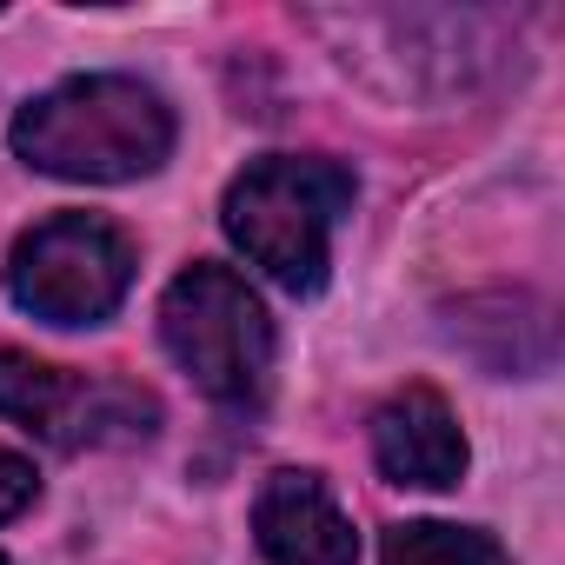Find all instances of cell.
<instances>
[{"instance_id":"cell-10","label":"cell","mask_w":565,"mask_h":565,"mask_svg":"<svg viewBox=\"0 0 565 565\" xmlns=\"http://www.w3.org/2000/svg\"><path fill=\"white\" fill-rule=\"evenodd\" d=\"M0 565H14V558H8V552H0Z\"/></svg>"},{"instance_id":"cell-3","label":"cell","mask_w":565,"mask_h":565,"mask_svg":"<svg viewBox=\"0 0 565 565\" xmlns=\"http://www.w3.org/2000/svg\"><path fill=\"white\" fill-rule=\"evenodd\" d=\"M160 340L173 366L220 406H259L273 380V320L233 266L193 259L160 294Z\"/></svg>"},{"instance_id":"cell-7","label":"cell","mask_w":565,"mask_h":565,"mask_svg":"<svg viewBox=\"0 0 565 565\" xmlns=\"http://www.w3.org/2000/svg\"><path fill=\"white\" fill-rule=\"evenodd\" d=\"M373 459L393 486H419V492H446L466 479V433L452 419V406L433 386H399L380 413H373Z\"/></svg>"},{"instance_id":"cell-8","label":"cell","mask_w":565,"mask_h":565,"mask_svg":"<svg viewBox=\"0 0 565 565\" xmlns=\"http://www.w3.org/2000/svg\"><path fill=\"white\" fill-rule=\"evenodd\" d=\"M380 565H512L505 545L479 525H446V519H406L386 532Z\"/></svg>"},{"instance_id":"cell-9","label":"cell","mask_w":565,"mask_h":565,"mask_svg":"<svg viewBox=\"0 0 565 565\" xmlns=\"http://www.w3.org/2000/svg\"><path fill=\"white\" fill-rule=\"evenodd\" d=\"M34 492H41L34 466H28L21 452H8V446H0V525H8V519H21V512L34 505Z\"/></svg>"},{"instance_id":"cell-4","label":"cell","mask_w":565,"mask_h":565,"mask_svg":"<svg viewBox=\"0 0 565 565\" xmlns=\"http://www.w3.org/2000/svg\"><path fill=\"white\" fill-rule=\"evenodd\" d=\"M134 239L100 213H54L8 253V300L47 327H107L134 287Z\"/></svg>"},{"instance_id":"cell-6","label":"cell","mask_w":565,"mask_h":565,"mask_svg":"<svg viewBox=\"0 0 565 565\" xmlns=\"http://www.w3.org/2000/svg\"><path fill=\"white\" fill-rule=\"evenodd\" d=\"M253 532L266 565H360L353 519L320 472H273L253 499Z\"/></svg>"},{"instance_id":"cell-1","label":"cell","mask_w":565,"mask_h":565,"mask_svg":"<svg viewBox=\"0 0 565 565\" xmlns=\"http://www.w3.org/2000/svg\"><path fill=\"white\" fill-rule=\"evenodd\" d=\"M14 153L34 173L120 186L173 153V107L134 74H74L14 114Z\"/></svg>"},{"instance_id":"cell-2","label":"cell","mask_w":565,"mask_h":565,"mask_svg":"<svg viewBox=\"0 0 565 565\" xmlns=\"http://www.w3.org/2000/svg\"><path fill=\"white\" fill-rule=\"evenodd\" d=\"M353 200H360L353 167L327 153H266L246 173H233L220 200V226L273 287L313 300L327 287L333 233L353 213Z\"/></svg>"},{"instance_id":"cell-5","label":"cell","mask_w":565,"mask_h":565,"mask_svg":"<svg viewBox=\"0 0 565 565\" xmlns=\"http://www.w3.org/2000/svg\"><path fill=\"white\" fill-rule=\"evenodd\" d=\"M0 419L28 426L34 439L81 452V446H134L153 439L160 399L127 380H87L67 366H47L34 353L0 347Z\"/></svg>"}]
</instances>
